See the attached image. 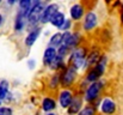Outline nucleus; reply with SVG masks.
<instances>
[{
  "mask_svg": "<svg viewBox=\"0 0 123 115\" xmlns=\"http://www.w3.org/2000/svg\"><path fill=\"white\" fill-rule=\"evenodd\" d=\"M69 27H71V20H66L65 23H63V25L60 28L61 30H63V31H66L67 33V30L69 29Z\"/></svg>",
  "mask_w": 123,
  "mask_h": 115,
  "instance_id": "nucleus-23",
  "label": "nucleus"
},
{
  "mask_svg": "<svg viewBox=\"0 0 123 115\" xmlns=\"http://www.w3.org/2000/svg\"><path fill=\"white\" fill-rule=\"evenodd\" d=\"M81 106H82V102H81V98H80V97L73 98L71 106L68 107V114L69 115L79 114L80 110H81Z\"/></svg>",
  "mask_w": 123,
  "mask_h": 115,
  "instance_id": "nucleus-11",
  "label": "nucleus"
},
{
  "mask_svg": "<svg viewBox=\"0 0 123 115\" xmlns=\"http://www.w3.org/2000/svg\"><path fill=\"white\" fill-rule=\"evenodd\" d=\"M8 92V83L6 80L0 81V100H4Z\"/></svg>",
  "mask_w": 123,
  "mask_h": 115,
  "instance_id": "nucleus-18",
  "label": "nucleus"
},
{
  "mask_svg": "<svg viewBox=\"0 0 123 115\" xmlns=\"http://www.w3.org/2000/svg\"><path fill=\"white\" fill-rule=\"evenodd\" d=\"M23 27H24V14L19 12V14H18L17 19H16L14 29H16L17 31H19V30H22V29H23Z\"/></svg>",
  "mask_w": 123,
  "mask_h": 115,
  "instance_id": "nucleus-20",
  "label": "nucleus"
},
{
  "mask_svg": "<svg viewBox=\"0 0 123 115\" xmlns=\"http://www.w3.org/2000/svg\"><path fill=\"white\" fill-rule=\"evenodd\" d=\"M100 110H102V113L106 115L114 114L116 112V103L111 98H104L100 104Z\"/></svg>",
  "mask_w": 123,
  "mask_h": 115,
  "instance_id": "nucleus-9",
  "label": "nucleus"
},
{
  "mask_svg": "<svg viewBox=\"0 0 123 115\" xmlns=\"http://www.w3.org/2000/svg\"><path fill=\"white\" fill-rule=\"evenodd\" d=\"M43 10H44V8H43V4H42V2H34L32 7L30 8V11H29L28 14H26L30 25H34V24H36L38 20H41Z\"/></svg>",
  "mask_w": 123,
  "mask_h": 115,
  "instance_id": "nucleus-3",
  "label": "nucleus"
},
{
  "mask_svg": "<svg viewBox=\"0 0 123 115\" xmlns=\"http://www.w3.org/2000/svg\"><path fill=\"white\" fill-rule=\"evenodd\" d=\"M55 107H56V103H55V101H54L53 98H50V97L44 98L43 102H42V108H43V110H45V112H51L53 109H55Z\"/></svg>",
  "mask_w": 123,
  "mask_h": 115,
  "instance_id": "nucleus-17",
  "label": "nucleus"
},
{
  "mask_svg": "<svg viewBox=\"0 0 123 115\" xmlns=\"http://www.w3.org/2000/svg\"><path fill=\"white\" fill-rule=\"evenodd\" d=\"M102 88H103V83H102V81H96V83H92V84L88 86V89L86 90V94H85V100H86L87 102H92V101H94V100L99 96Z\"/></svg>",
  "mask_w": 123,
  "mask_h": 115,
  "instance_id": "nucleus-4",
  "label": "nucleus"
},
{
  "mask_svg": "<svg viewBox=\"0 0 123 115\" xmlns=\"http://www.w3.org/2000/svg\"><path fill=\"white\" fill-rule=\"evenodd\" d=\"M105 67H106V56H100L98 64L88 71V73L86 76V80L92 81V83L98 81L99 77L103 76V73L105 71Z\"/></svg>",
  "mask_w": 123,
  "mask_h": 115,
  "instance_id": "nucleus-1",
  "label": "nucleus"
},
{
  "mask_svg": "<svg viewBox=\"0 0 123 115\" xmlns=\"http://www.w3.org/2000/svg\"><path fill=\"white\" fill-rule=\"evenodd\" d=\"M56 56H57V50L53 47H48L43 54V64L45 66H49Z\"/></svg>",
  "mask_w": 123,
  "mask_h": 115,
  "instance_id": "nucleus-10",
  "label": "nucleus"
},
{
  "mask_svg": "<svg viewBox=\"0 0 123 115\" xmlns=\"http://www.w3.org/2000/svg\"><path fill=\"white\" fill-rule=\"evenodd\" d=\"M99 53L98 52H92V53H90L88 55H87V58H86V60H85V65L86 66H96L97 64H98V61H99Z\"/></svg>",
  "mask_w": 123,
  "mask_h": 115,
  "instance_id": "nucleus-14",
  "label": "nucleus"
},
{
  "mask_svg": "<svg viewBox=\"0 0 123 115\" xmlns=\"http://www.w3.org/2000/svg\"><path fill=\"white\" fill-rule=\"evenodd\" d=\"M59 12V6L56 4H50L48 5L44 10H43V13H42L41 17V22L42 23H48V22H51V19L54 18V16Z\"/></svg>",
  "mask_w": 123,
  "mask_h": 115,
  "instance_id": "nucleus-5",
  "label": "nucleus"
},
{
  "mask_svg": "<svg viewBox=\"0 0 123 115\" xmlns=\"http://www.w3.org/2000/svg\"><path fill=\"white\" fill-rule=\"evenodd\" d=\"M73 98L74 97H73L72 91H69V90H62L60 92V95H59V103H60V106L62 108H67L68 109V107L71 106Z\"/></svg>",
  "mask_w": 123,
  "mask_h": 115,
  "instance_id": "nucleus-8",
  "label": "nucleus"
},
{
  "mask_svg": "<svg viewBox=\"0 0 123 115\" xmlns=\"http://www.w3.org/2000/svg\"><path fill=\"white\" fill-rule=\"evenodd\" d=\"M62 62H63V56L57 55V56L53 60V62L49 65V67H51L53 70H57L59 67H61V66H62Z\"/></svg>",
  "mask_w": 123,
  "mask_h": 115,
  "instance_id": "nucleus-19",
  "label": "nucleus"
},
{
  "mask_svg": "<svg viewBox=\"0 0 123 115\" xmlns=\"http://www.w3.org/2000/svg\"><path fill=\"white\" fill-rule=\"evenodd\" d=\"M94 114H96V109H94L93 107L87 106V107H85L84 109H81L80 113L78 115H94Z\"/></svg>",
  "mask_w": 123,
  "mask_h": 115,
  "instance_id": "nucleus-21",
  "label": "nucleus"
},
{
  "mask_svg": "<svg viewBox=\"0 0 123 115\" xmlns=\"http://www.w3.org/2000/svg\"><path fill=\"white\" fill-rule=\"evenodd\" d=\"M97 24H98V18H97V16H96L93 12H88V13L85 16V19H84V24H82L84 29H85L86 31H91V30H93V29L97 27Z\"/></svg>",
  "mask_w": 123,
  "mask_h": 115,
  "instance_id": "nucleus-7",
  "label": "nucleus"
},
{
  "mask_svg": "<svg viewBox=\"0 0 123 115\" xmlns=\"http://www.w3.org/2000/svg\"><path fill=\"white\" fill-rule=\"evenodd\" d=\"M48 115H55V114H51V113H49V114H48Z\"/></svg>",
  "mask_w": 123,
  "mask_h": 115,
  "instance_id": "nucleus-25",
  "label": "nucleus"
},
{
  "mask_svg": "<svg viewBox=\"0 0 123 115\" xmlns=\"http://www.w3.org/2000/svg\"><path fill=\"white\" fill-rule=\"evenodd\" d=\"M61 43H63V34L61 33H56L54 34L50 38V47L53 48H60Z\"/></svg>",
  "mask_w": 123,
  "mask_h": 115,
  "instance_id": "nucleus-15",
  "label": "nucleus"
},
{
  "mask_svg": "<svg viewBox=\"0 0 123 115\" xmlns=\"http://www.w3.org/2000/svg\"><path fill=\"white\" fill-rule=\"evenodd\" d=\"M1 23H2V16L0 14V27H1Z\"/></svg>",
  "mask_w": 123,
  "mask_h": 115,
  "instance_id": "nucleus-24",
  "label": "nucleus"
},
{
  "mask_svg": "<svg viewBox=\"0 0 123 115\" xmlns=\"http://www.w3.org/2000/svg\"><path fill=\"white\" fill-rule=\"evenodd\" d=\"M85 60H86V49L82 47L77 48L71 55V65L75 70L81 67L85 64Z\"/></svg>",
  "mask_w": 123,
  "mask_h": 115,
  "instance_id": "nucleus-2",
  "label": "nucleus"
},
{
  "mask_svg": "<svg viewBox=\"0 0 123 115\" xmlns=\"http://www.w3.org/2000/svg\"><path fill=\"white\" fill-rule=\"evenodd\" d=\"M0 115H12V109L7 107H1L0 108Z\"/></svg>",
  "mask_w": 123,
  "mask_h": 115,
  "instance_id": "nucleus-22",
  "label": "nucleus"
},
{
  "mask_svg": "<svg viewBox=\"0 0 123 115\" xmlns=\"http://www.w3.org/2000/svg\"><path fill=\"white\" fill-rule=\"evenodd\" d=\"M66 22V19H65V16H63V13H61V12H57L55 16H54V18L51 19V24L54 25V27H56V28H61L62 25H63V23Z\"/></svg>",
  "mask_w": 123,
  "mask_h": 115,
  "instance_id": "nucleus-16",
  "label": "nucleus"
},
{
  "mask_svg": "<svg viewBox=\"0 0 123 115\" xmlns=\"http://www.w3.org/2000/svg\"><path fill=\"white\" fill-rule=\"evenodd\" d=\"M84 16V7L80 4H75L71 7V17L73 20H79Z\"/></svg>",
  "mask_w": 123,
  "mask_h": 115,
  "instance_id": "nucleus-12",
  "label": "nucleus"
},
{
  "mask_svg": "<svg viewBox=\"0 0 123 115\" xmlns=\"http://www.w3.org/2000/svg\"><path fill=\"white\" fill-rule=\"evenodd\" d=\"M75 77H77V70L73 68L72 66H69V67L63 72V74L61 77V84H62V86L67 88V86L72 85V83L74 81Z\"/></svg>",
  "mask_w": 123,
  "mask_h": 115,
  "instance_id": "nucleus-6",
  "label": "nucleus"
},
{
  "mask_svg": "<svg viewBox=\"0 0 123 115\" xmlns=\"http://www.w3.org/2000/svg\"><path fill=\"white\" fill-rule=\"evenodd\" d=\"M40 34H41V28H35V29H34L32 31H30L29 35L26 36V38H25V44H26L28 47H31V46L36 42V40L38 38Z\"/></svg>",
  "mask_w": 123,
  "mask_h": 115,
  "instance_id": "nucleus-13",
  "label": "nucleus"
}]
</instances>
